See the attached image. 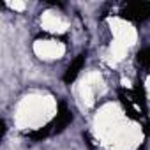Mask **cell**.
<instances>
[{
    "instance_id": "6da1fadb",
    "label": "cell",
    "mask_w": 150,
    "mask_h": 150,
    "mask_svg": "<svg viewBox=\"0 0 150 150\" xmlns=\"http://www.w3.org/2000/svg\"><path fill=\"white\" fill-rule=\"evenodd\" d=\"M120 101H122L125 111L132 118H139L145 113V101H143V94H139V90H122Z\"/></svg>"
},
{
    "instance_id": "7a4b0ae2",
    "label": "cell",
    "mask_w": 150,
    "mask_h": 150,
    "mask_svg": "<svg viewBox=\"0 0 150 150\" xmlns=\"http://www.w3.org/2000/svg\"><path fill=\"white\" fill-rule=\"evenodd\" d=\"M122 16L129 21H143L150 16V2H132L127 4L122 11Z\"/></svg>"
},
{
    "instance_id": "3957f363",
    "label": "cell",
    "mask_w": 150,
    "mask_h": 150,
    "mask_svg": "<svg viewBox=\"0 0 150 150\" xmlns=\"http://www.w3.org/2000/svg\"><path fill=\"white\" fill-rule=\"evenodd\" d=\"M71 120H72V113L67 110L65 103H60V106H58V113H57V118H55L51 124H48L50 129H51V134H57V132L64 131V129L71 124Z\"/></svg>"
},
{
    "instance_id": "277c9868",
    "label": "cell",
    "mask_w": 150,
    "mask_h": 150,
    "mask_svg": "<svg viewBox=\"0 0 150 150\" xmlns=\"http://www.w3.org/2000/svg\"><path fill=\"white\" fill-rule=\"evenodd\" d=\"M85 58H87V55H85V53H80L76 58L72 60V64L67 67V71H65V74H64V81H65V83H72L74 80H76V76L80 74L81 67L85 65Z\"/></svg>"
},
{
    "instance_id": "5b68a950",
    "label": "cell",
    "mask_w": 150,
    "mask_h": 150,
    "mask_svg": "<svg viewBox=\"0 0 150 150\" xmlns=\"http://www.w3.org/2000/svg\"><path fill=\"white\" fill-rule=\"evenodd\" d=\"M138 62L143 67H150V48H145L138 53Z\"/></svg>"
}]
</instances>
